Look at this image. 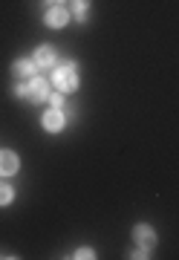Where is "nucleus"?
Here are the masks:
<instances>
[{
    "label": "nucleus",
    "mask_w": 179,
    "mask_h": 260,
    "mask_svg": "<svg viewBox=\"0 0 179 260\" xmlns=\"http://www.w3.org/2000/svg\"><path fill=\"white\" fill-rule=\"evenodd\" d=\"M55 84L61 93H73L78 87V75H76V64H64L61 70H55Z\"/></svg>",
    "instance_id": "1"
},
{
    "label": "nucleus",
    "mask_w": 179,
    "mask_h": 260,
    "mask_svg": "<svg viewBox=\"0 0 179 260\" xmlns=\"http://www.w3.org/2000/svg\"><path fill=\"white\" fill-rule=\"evenodd\" d=\"M29 99H32V102L49 99V84L44 81V78H32V81H29Z\"/></svg>",
    "instance_id": "2"
},
{
    "label": "nucleus",
    "mask_w": 179,
    "mask_h": 260,
    "mask_svg": "<svg viewBox=\"0 0 179 260\" xmlns=\"http://www.w3.org/2000/svg\"><path fill=\"white\" fill-rule=\"evenodd\" d=\"M64 121H66V116L61 110H55V107H52V110L44 116V127H47L49 133H58V130L64 127Z\"/></svg>",
    "instance_id": "3"
},
{
    "label": "nucleus",
    "mask_w": 179,
    "mask_h": 260,
    "mask_svg": "<svg viewBox=\"0 0 179 260\" xmlns=\"http://www.w3.org/2000/svg\"><path fill=\"white\" fill-rule=\"evenodd\" d=\"M15 171H18V156H15L12 150H3V153H0V174L12 177Z\"/></svg>",
    "instance_id": "4"
},
{
    "label": "nucleus",
    "mask_w": 179,
    "mask_h": 260,
    "mask_svg": "<svg viewBox=\"0 0 179 260\" xmlns=\"http://www.w3.org/2000/svg\"><path fill=\"white\" fill-rule=\"evenodd\" d=\"M136 240H139L141 249H151L153 243H156V234H153L151 225H136Z\"/></svg>",
    "instance_id": "5"
},
{
    "label": "nucleus",
    "mask_w": 179,
    "mask_h": 260,
    "mask_svg": "<svg viewBox=\"0 0 179 260\" xmlns=\"http://www.w3.org/2000/svg\"><path fill=\"white\" fill-rule=\"evenodd\" d=\"M66 20H69V15H66V9H61V6H52V9L47 12V23L49 26H64Z\"/></svg>",
    "instance_id": "6"
},
{
    "label": "nucleus",
    "mask_w": 179,
    "mask_h": 260,
    "mask_svg": "<svg viewBox=\"0 0 179 260\" xmlns=\"http://www.w3.org/2000/svg\"><path fill=\"white\" fill-rule=\"evenodd\" d=\"M35 64L38 67H52L55 64V52H52V47H38V52H35Z\"/></svg>",
    "instance_id": "7"
},
{
    "label": "nucleus",
    "mask_w": 179,
    "mask_h": 260,
    "mask_svg": "<svg viewBox=\"0 0 179 260\" xmlns=\"http://www.w3.org/2000/svg\"><path fill=\"white\" fill-rule=\"evenodd\" d=\"M35 61H15V67H12V70H15V73L20 75V78H32V75H35Z\"/></svg>",
    "instance_id": "8"
},
{
    "label": "nucleus",
    "mask_w": 179,
    "mask_h": 260,
    "mask_svg": "<svg viewBox=\"0 0 179 260\" xmlns=\"http://www.w3.org/2000/svg\"><path fill=\"white\" fill-rule=\"evenodd\" d=\"M87 9H90V0H73V18L76 20H87Z\"/></svg>",
    "instance_id": "9"
},
{
    "label": "nucleus",
    "mask_w": 179,
    "mask_h": 260,
    "mask_svg": "<svg viewBox=\"0 0 179 260\" xmlns=\"http://www.w3.org/2000/svg\"><path fill=\"white\" fill-rule=\"evenodd\" d=\"M12 203V188L9 185H0V205Z\"/></svg>",
    "instance_id": "10"
},
{
    "label": "nucleus",
    "mask_w": 179,
    "mask_h": 260,
    "mask_svg": "<svg viewBox=\"0 0 179 260\" xmlns=\"http://www.w3.org/2000/svg\"><path fill=\"white\" fill-rule=\"evenodd\" d=\"M49 104H52L55 110H61V104H64V95H49Z\"/></svg>",
    "instance_id": "11"
},
{
    "label": "nucleus",
    "mask_w": 179,
    "mask_h": 260,
    "mask_svg": "<svg viewBox=\"0 0 179 260\" xmlns=\"http://www.w3.org/2000/svg\"><path fill=\"white\" fill-rule=\"evenodd\" d=\"M15 95H29V87L26 84H18V87H15Z\"/></svg>",
    "instance_id": "12"
},
{
    "label": "nucleus",
    "mask_w": 179,
    "mask_h": 260,
    "mask_svg": "<svg viewBox=\"0 0 179 260\" xmlns=\"http://www.w3.org/2000/svg\"><path fill=\"white\" fill-rule=\"evenodd\" d=\"M76 257H78V260H87V257H93V251H90V249H81V251H76Z\"/></svg>",
    "instance_id": "13"
},
{
    "label": "nucleus",
    "mask_w": 179,
    "mask_h": 260,
    "mask_svg": "<svg viewBox=\"0 0 179 260\" xmlns=\"http://www.w3.org/2000/svg\"><path fill=\"white\" fill-rule=\"evenodd\" d=\"M61 3H64V0H52V6H61Z\"/></svg>",
    "instance_id": "14"
}]
</instances>
